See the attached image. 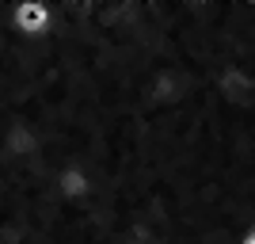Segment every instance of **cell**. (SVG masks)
Returning a JSON list of instances; mask_svg holds the SVG:
<instances>
[{
  "mask_svg": "<svg viewBox=\"0 0 255 244\" xmlns=\"http://www.w3.org/2000/svg\"><path fill=\"white\" fill-rule=\"evenodd\" d=\"M240 244H255V225H252V229H248L244 237H240Z\"/></svg>",
  "mask_w": 255,
  "mask_h": 244,
  "instance_id": "6da1fadb",
  "label": "cell"
}]
</instances>
